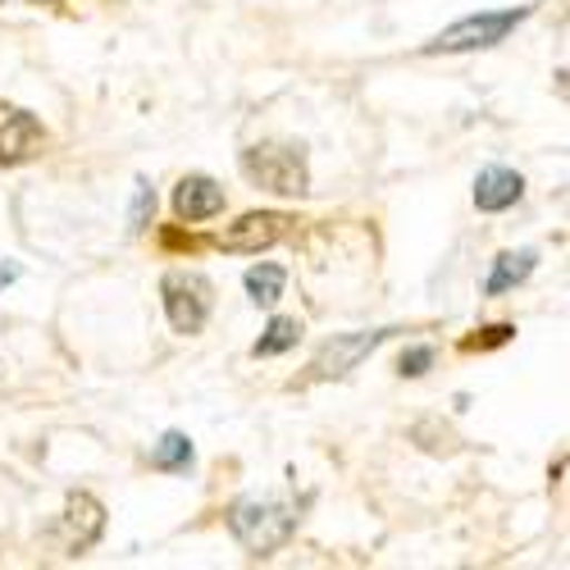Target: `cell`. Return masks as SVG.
Wrapping results in <instances>:
<instances>
[{
    "instance_id": "5b68a950",
    "label": "cell",
    "mask_w": 570,
    "mask_h": 570,
    "mask_svg": "<svg viewBox=\"0 0 570 570\" xmlns=\"http://www.w3.org/2000/svg\"><path fill=\"white\" fill-rule=\"evenodd\" d=\"M397 328H365V334H338L334 343H324L311 361V379H343L352 374L370 352H379Z\"/></svg>"
},
{
    "instance_id": "2e32d148",
    "label": "cell",
    "mask_w": 570,
    "mask_h": 570,
    "mask_svg": "<svg viewBox=\"0 0 570 570\" xmlns=\"http://www.w3.org/2000/svg\"><path fill=\"white\" fill-rule=\"evenodd\" d=\"M151 215H156V187H151V178H137V197H132V210H128V228L141 233V228L151 224Z\"/></svg>"
},
{
    "instance_id": "7a4b0ae2",
    "label": "cell",
    "mask_w": 570,
    "mask_h": 570,
    "mask_svg": "<svg viewBox=\"0 0 570 570\" xmlns=\"http://www.w3.org/2000/svg\"><path fill=\"white\" fill-rule=\"evenodd\" d=\"M237 169L274 197H306L311 193L306 151L288 147V141H261V147H247L243 156H237Z\"/></svg>"
},
{
    "instance_id": "7c38bea8",
    "label": "cell",
    "mask_w": 570,
    "mask_h": 570,
    "mask_svg": "<svg viewBox=\"0 0 570 570\" xmlns=\"http://www.w3.org/2000/svg\"><path fill=\"white\" fill-rule=\"evenodd\" d=\"M243 288H247V297L256 306H274L283 297V288H288V269L283 265H252L243 274Z\"/></svg>"
},
{
    "instance_id": "52a82bcc",
    "label": "cell",
    "mask_w": 570,
    "mask_h": 570,
    "mask_svg": "<svg viewBox=\"0 0 570 570\" xmlns=\"http://www.w3.org/2000/svg\"><path fill=\"white\" fill-rule=\"evenodd\" d=\"M46 151V128L37 115H28L23 106H6L0 101V169L10 165H28Z\"/></svg>"
},
{
    "instance_id": "6da1fadb",
    "label": "cell",
    "mask_w": 570,
    "mask_h": 570,
    "mask_svg": "<svg viewBox=\"0 0 570 570\" xmlns=\"http://www.w3.org/2000/svg\"><path fill=\"white\" fill-rule=\"evenodd\" d=\"M297 507L274 498H237L228 507V534L243 543L252 557H274L283 543L297 534Z\"/></svg>"
},
{
    "instance_id": "30bf717a",
    "label": "cell",
    "mask_w": 570,
    "mask_h": 570,
    "mask_svg": "<svg viewBox=\"0 0 570 570\" xmlns=\"http://www.w3.org/2000/svg\"><path fill=\"white\" fill-rule=\"evenodd\" d=\"M520 197H525V178L507 165H489V169H480V178H474V206L484 215H498V210L515 206Z\"/></svg>"
},
{
    "instance_id": "3957f363",
    "label": "cell",
    "mask_w": 570,
    "mask_h": 570,
    "mask_svg": "<svg viewBox=\"0 0 570 570\" xmlns=\"http://www.w3.org/2000/svg\"><path fill=\"white\" fill-rule=\"evenodd\" d=\"M534 14V6H520V10H489V14H465L452 28H443L434 41H424L420 51L424 56H465V51H489V46L507 41L520 23Z\"/></svg>"
},
{
    "instance_id": "277c9868",
    "label": "cell",
    "mask_w": 570,
    "mask_h": 570,
    "mask_svg": "<svg viewBox=\"0 0 570 570\" xmlns=\"http://www.w3.org/2000/svg\"><path fill=\"white\" fill-rule=\"evenodd\" d=\"M160 297H165V315L178 334H202L215 311V288L197 269H169L160 278Z\"/></svg>"
},
{
    "instance_id": "9a60e30c",
    "label": "cell",
    "mask_w": 570,
    "mask_h": 570,
    "mask_svg": "<svg viewBox=\"0 0 570 570\" xmlns=\"http://www.w3.org/2000/svg\"><path fill=\"white\" fill-rule=\"evenodd\" d=\"M515 338V324H489V328H474L470 338H461V352H493L507 347Z\"/></svg>"
},
{
    "instance_id": "9c48e42d",
    "label": "cell",
    "mask_w": 570,
    "mask_h": 570,
    "mask_svg": "<svg viewBox=\"0 0 570 570\" xmlns=\"http://www.w3.org/2000/svg\"><path fill=\"white\" fill-rule=\"evenodd\" d=\"M224 210V187L206 174H187L174 193V215L187 219V224H202V219H215Z\"/></svg>"
},
{
    "instance_id": "ac0fdd59",
    "label": "cell",
    "mask_w": 570,
    "mask_h": 570,
    "mask_svg": "<svg viewBox=\"0 0 570 570\" xmlns=\"http://www.w3.org/2000/svg\"><path fill=\"white\" fill-rule=\"evenodd\" d=\"M19 274H23V269H19L14 261H10V265H6V261H0V288H10V283H14Z\"/></svg>"
},
{
    "instance_id": "5bb4252c",
    "label": "cell",
    "mask_w": 570,
    "mask_h": 570,
    "mask_svg": "<svg viewBox=\"0 0 570 570\" xmlns=\"http://www.w3.org/2000/svg\"><path fill=\"white\" fill-rule=\"evenodd\" d=\"M193 439L187 434H178V430H169L160 443H156V452H151V465L156 470H165V474H183L187 465H193Z\"/></svg>"
},
{
    "instance_id": "4fadbf2b",
    "label": "cell",
    "mask_w": 570,
    "mask_h": 570,
    "mask_svg": "<svg viewBox=\"0 0 570 570\" xmlns=\"http://www.w3.org/2000/svg\"><path fill=\"white\" fill-rule=\"evenodd\" d=\"M297 343H302V320H293V315H274V320L265 324V334L256 338L252 356H283V352H293Z\"/></svg>"
},
{
    "instance_id": "8992f818",
    "label": "cell",
    "mask_w": 570,
    "mask_h": 570,
    "mask_svg": "<svg viewBox=\"0 0 570 570\" xmlns=\"http://www.w3.org/2000/svg\"><path fill=\"white\" fill-rule=\"evenodd\" d=\"M106 534V507L91 498V493H69L65 502V515H60V525H56V539L69 557H82L87 548H97Z\"/></svg>"
},
{
    "instance_id": "8fae6325",
    "label": "cell",
    "mask_w": 570,
    "mask_h": 570,
    "mask_svg": "<svg viewBox=\"0 0 570 570\" xmlns=\"http://www.w3.org/2000/svg\"><path fill=\"white\" fill-rule=\"evenodd\" d=\"M534 269H539V252H502L484 278V297H502V293L520 288Z\"/></svg>"
},
{
    "instance_id": "e0dca14e",
    "label": "cell",
    "mask_w": 570,
    "mask_h": 570,
    "mask_svg": "<svg viewBox=\"0 0 570 570\" xmlns=\"http://www.w3.org/2000/svg\"><path fill=\"white\" fill-rule=\"evenodd\" d=\"M430 365H434V347H424V343H420V347H406L402 361H397V370H402L406 379H420Z\"/></svg>"
},
{
    "instance_id": "ba28073f",
    "label": "cell",
    "mask_w": 570,
    "mask_h": 570,
    "mask_svg": "<svg viewBox=\"0 0 570 570\" xmlns=\"http://www.w3.org/2000/svg\"><path fill=\"white\" fill-rule=\"evenodd\" d=\"M293 228V215H278V210H252L237 224H228L219 233V247L233 252V256H252V252H265L274 243H283Z\"/></svg>"
}]
</instances>
